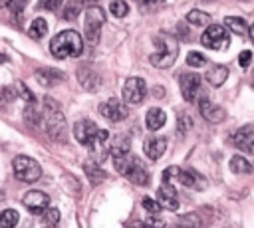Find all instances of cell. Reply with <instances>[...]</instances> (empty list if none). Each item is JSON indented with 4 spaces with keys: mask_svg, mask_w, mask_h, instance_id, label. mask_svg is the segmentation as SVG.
Listing matches in <instances>:
<instances>
[{
    "mask_svg": "<svg viewBox=\"0 0 254 228\" xmlns=\"http://www.w3.org/2000/svg\"><path fill=\"white\" fill-rule=\"evenodd\" d=\"M2 198H4V192H0V200H2Z\"/></svg>",
    "mask_w": 254,
    "mask_h": 228,
    "instance_id": "obj_48",
    "label": "cell"
},
{
    "mask_svg": "<svg viewBox=\"0 0 254 228\" xmlns=\"http://www.w3.org/2000/svg\"><path fill=\"white\" fill-rule=\"evenodd\" d=\"M44 125H46V131H48L50 139L62 141V143L67 139V121H65L64 113L60 109H48Z\"/></svg>",
    "mask_w": 254,
    "mask_h": 228,
    "instance_id": "obj_7",
    "label": "cell"
},
{
    "mask_svg": "<svg viewBox=\"0 0 254 228\" xmlns=\"http://www.w3.org/2000/svg\"><path fill=\"white\" fill-rule=\"evenodd\" d=\"M153 44H155V52L151 54V63L159 69H165V67H171L177 59V54H179V44L175 38L171 36H155L153 38Z\"/></svg>",
    "mask_w": 254,
    "mask_h": 228,
    "instance_id": "obj_3",
    "label": "cell"
},
{
    "mask_svg": "<svg viewBox=\"0 0 254 228\" xmlns=\"http://www.w3.org/2000/svg\"><path fill=\"white\" fill-rule=\"evenodd\" d=\"M0 61H6V57H4V56H0Z\"/></svg>",
    "mask_w": 254,
    "mask_h": 228,
    "instance_id": "obj_47",
    "label": "cell"
},
{
    "mask_svg": "<svg viewBox=\"0 0 254 228\" xmlns=\"http://www.w3.org/2000/svg\"><path fill=\"white\" fill-rule=\"evenodd\" d=\"M77 81H79L81 87L87 89V91H97L99 85H101L99 73H97L91 65H87V63H83V65L77 67Z\"/></svg>",
    "mask_w": 254,
    "mask_h": 228,
    "instance_id": "obj_16",
    "label": "cell"
},
{
    "mask_svg": "<svg viewBox=\"0 0 254 228\" xmlns=\"http://www.w3.org/2000/svg\"><path fill=\"white\" fill-rule=\"evenodd\" d=\"M187 22H190L192 26H208L210 24V16L202 10H190L187 14Z\"/></svg>",
    "mask_w": 254,
    "mask_h": 228,
    "instance_id": "obj_28",
    "label": "cell"
},
{
    "mask_svg": "<svg viewBox=\"0 0 254 228\" xmlns=\"http://www.w3.org/2000/svg\"><path fill=\"white\" fill-rule=\"evenodd\" d=\"M206 81L212 85V87H220L224 81H226V77H228V69L224 67V65H212L208 71H206Z\"/></svg>",
    "mask_w": 254,
    "mask_h": 228,
    "instance_id": "obj_21",
    "label": "cell"
},
{
    "mask_svg": "<svg viewBox=\"0 0 254 228\" xmlns=\"http://www.w3.org/2000/svg\"><path fill=\"white\" fill-rule=\"evenodd\" d=\"M14 87H16V93H18L20 97H24V101H28V103H36V95H34L22 81H18Z\"/></svg>",
    "mask_w": 254,
    "mask_h": 228,
    "instance_id": "obj_31",
    "label": "cell"
},
{
    "mask_svg": "<svg viewBox=\"0 0 254 228\" xmlns=\"http://www.w3.org/2000/svg\"><path fill=\"white\" fill-rule=\"evenodd\" d=\"M18 224V212L14 208H8L4 212H0V226L2 228H12Z\"/></svg>",
    "mask_w": 254,
    "mask_h": 228,
    "instance_id": "obj_29",
    "label": "cell"
},
{
    "mask_svg": "<svg viewBox=\"0 0 254 228\" xmlns=\"http://www.w3.org/2000/svg\"><path fill=\"white\" fill-rule=\"evenodd\" d=\"M236 149L246 155H254V125H242L232 137Z\"/></svg>",
    "mask_w": 254,
    "mask_h": 228,
    "instance_id": "obj_12",
    "label": "cell"
},
{
    "mask_svg": "<svg viewBox=\"0 0 254 228\" xmlns=\"http://www.w3.org/2000/svg\"><path fill=\"white\" fill-rule=\"evenodd\" d=\"M113 163H115L117 172H121L123 176H127L133 184H137V186H147L149 184L151 174H149V171H147V167L143 165L141 159L131 157L127 153L123 157H113Z\"/></svg>",
    "mask_w": 254,
    "mask_h": 228,
    "instance_id": "obj_2",
    "label": "cell"
},
{
    "mask_svg": "<svg viewBox=\"0 0 254 228\" xmlns=\"http://www.w3.org/2000/svg\"><path fill=\"white\" fill-rule=\"evenodd\" d=\"M83 171H85V174H87V178L93 182V184H97V182H101L107 174H105V171L97 165V163H93V161H87L85 165H83Z\"/></svg>",
    "mask_w": 254,
    "mask_h": 228,
    "instance_id": "obj_23",
    "label": "cell"
},
{
    "mask_svg": "<svg viewBox=\"0 0 254 228\" xmlns=\"http://www.w3.org/2000/svg\"><path fill=\"white\" fill-rule=\"evenodd\" d=\"M145 10H159L165 6V0H145Z\"/></svg>",
    "mask_w": 254,
    "mask_h": 228,
    "instance_id": "obj_41",
    "label": "cell"
},
{
    "mask_svg": "<svg viewBox=\"0 0 254 228\" xmlns=\"http://www.w3.org/2000/svg\"><path fill=\"white\" fill-rule=\"evenodd\" d=\"M26 4H28V0H8V8H10L12 12H16V14H18Z\"/></svg>",
    "mask_w": 254,
    "mask_h": 228,
    "instance_id": "obj_39",
    "label": "cell"
},
{
    "mask_svg": "<svg viewBox=\"0 0 254 228\" xmlns=\"http://www.w3.org/2000/svg\"><path fill=\"white\" fill-rule=\"evenodd\" d=\"M99 113H101L105 119H109L111 123H119V121L127 119V113H129V111H127V105H125L123 101L111 97V99H107L105 103L99 105Z\"/></svg>",
    "mask_w": 254,
    "mask_h": 228,
    "instance_id": "obj_10",
    "label": "cell"
},
{
    "mask_svg": "<svg viewBox=\"0 0 254 228\" xmlns=\"http://www.w3.org/2000/svg\"><path fill=\"white\" fill-rule=\"evenodd\" d=\"M204 56L202 54H198V52H189L187 54V63L190 65V67H200V65H204Z\"/></svg>",
    "mask_w": 254,
    "mask_h": 228,
    "instance_id": "obj_34",
    "label": "cell"
},
{
    "mask_svg": "<svg viewBox=\"0 0 254 228\" xmlns=\"http://www.w3.org/2000/svg\"><path fill=\"white\" fill-rule=\"evenodd\" d=\"M224 24H226V28L232 34H238V36H244L246 34V22L242 18H238V16H228L224 20Z\"/></svg>",
    "mask_w": 254,
    "mask_h": 228,
    "instance_id": "obj_27",
    "label": "cell"
},
{
    "mask_svg": "<svg viewBox=\"0 0 254 228\" xmlns=\"http://www.w3.org/2000/svg\"><path fill=\"white\" fill-rule=\"evenodd\" d=\"M22 204L32 212V214H42L46 210V206L50 204V196L42 190H30L24 194Z\"/></svg>",
    "mask_w": 254,
    "mask_h": 228,
    "instance_id": "obj_15",
    "label": "cell"
},
{
    "mask_svg": "<svg viewBox=\"0 0 254 228\" xmlns=\"http://www.w3.org/2000/svg\"><path fill=\"white\" fill-rule=\"evenodd\" d=\"M34 77H36L42 85H46V87H52L56 81L65 79L64 73H60V71H56V69H52V67H42V69H38V71L34 73Z\"/></svg>",
    "mask_w": 254,
    "mask_h": 228,
    "instance_id": "obj_20",
    "label": "cell"
},
{
    "mask_svg": "<svg viewBox=\"0 0 254 228\" xmlns=\"http://www.w3.org/2000/svg\"><path fill=\"white\" fill-rule=\"evenodd\" d=\"M145 224H157V226H161L163 222H161V220H157V218H147V220H145Z\"/></svg>",
    "mask_w": 254,
    "mask_h": 228,
    "instance_id": "obj_44",
    "label": "cell"
},
{
    "mask_svg": "<svg viewBox=\"0 0 254 228\" xmlns=\"http://www.w3.org/2000/svg\"><path fill=\"white\" fill-rule=\"evenodd\" d=\"M141 204H143V208H145L147 212H151V214H159L161 208H163L159 200H153V198H149V196H145V198L141 200Z\"/></svg>",
    "mask_w": 254,
    "mask_h": 228,
    "instance_id": "obj_33",
    "label": "cell"
},
{
    "mask_svg": "<svg viewBox=\"0 0 254 228\" xmlns=\"http://www.w3.org/2000/svg\"><path fill=\"white\" fill-rule=\"evenodd\" d=\"M147 85L141 77H129L123 85V101L129 105H139L145 99Z\"/></svg>",
    "mask_w": 254,
    "mask_h": 228,
    "instance_id": "obj_9",
    "label": "cell"
},
{
    "mask_svg": "<svg viewBox=\"0 0 254 228\" xmlns=\"http://www.w3.org/2000/svg\"><path fill=\"white\" fill-rule=\"evenodd\" d=\"M157 196H159L161 206H165V208H169V210H177V208H179V196H177V190H175V186L171 184V180H165V182L159 186Z\"/></svg>",
    "mask_w": 254,
    "mask_h": 228,
    "instance_id": "obj_17",
    "label": "cell"
},
{
    "mask_svg": "<svg viewBox=\"0 0 254 228\" xmlns=\"http://www.w3.org/2000/svg\"><path fill=\"white\" fill-rule=\"evenodd\" d=\"M192 127V121H190V117L187 115V113H181L179 115V119H177V129H179V133L181 135H185V133H189V129Z\"/></svg>",
    "mask_w": 254,
    "mask_h": 228,
    "instance_id": "obj_32",
    "label": "cell"
},
{
    "mask_svg": "<svg viewBox=\"0 0 254 228\" xmlns=\"http://www.w3.org/2000/svg\"><path fill=\"white\" fill-rule=\"evenodd\" d=\"M248 34H250V40H252V44H254V24L250 26V30H248Z\"/></svg>",
    "mask_w": 254,
    "mask_h": 228,
    "instance_id": "obj_45",
    "label": "cell"
},
{
    "mask_svg": "<svg viewBox=\"0 0 254 228\" xmlns=\"http://www.w3.org/2000/svg\"><path fill=\"white\" fill-rule=\"evenodd\" d=\"M42 216H44V220H46L48 224H56V222L60 220V210H58V208H48V206H46V210L42 212Z\"/></svg>",
    "mask_w": 254,
    "mask_h": 228,
    "instance_id": "obj_36",
    "label": "cell"
},
{
    "mask_svg": "<svg viewBox=\"0 0 254 228\" xmlns=\"http://www.w3.org/2000/svg\"><path fill=\"white\" fill-rule=\"evenodd\" d=\"M12 169H14V176L22 182H36L42 176L40 163L34 161L32 157H26V155H18L12 161Z\"/></svg>",
    "mask_w": 254,
    "mask_h": 228,
    "instance_id": "obj_6",
    "label": "cell"
},
{
    "mask_svg": "<svg viewBox=\"0 0 254 228\" xmlns=\"http://www.w3.org/2000/svg\"><path fill=\"white\" fill-rule=\"evenodd\" d=\"M165 121H167V115L159 107H151L147 111V115H145V125H147L149 131H159L165 125Z\"/></svg>",
    "mask_w": 254,
    "mask_h": 228,
    "instance_id": "obj_19",
    "label": "cell"
},
{
    "mask_svg": "<svg viewBox=\"0 0 254 228\" xmlns=\"http://www.w3.org/2000/svg\"><path fill=\"white\" fill-rule=\"evenodd\" d=\"M179 83H181V93H183L185 101H189V103L196 101V97L200 93V75H196V73H183Z\"/></svg>",
    "mask_w": 254,
    "mask_h": 228,
    "instance_id": "obj_11",
    "label": "cell"
},
{
    "mask_svg": "<svg viewBox=\"0 0 254 228\" xmlns=\"http://www.w3.org/2000/svg\"><path fill=\"white\" fill-rule=\"evenodd\" d=\"M24 121L32 127V129H40L42 127V111L36 107V103H28L24 109Z\"/></svg>",
    "mask_w": 254,
    "mask_h": 228,
    "instance_id": "obj_22",
    "label": "cell"
},
{
    "mask_svg": "<svg viewBox=\"0 0 254 228\" xmlns=\"http://www.w3.org/2000/svg\"><path fill=\"white\" fill-rule=\"evenodd\" d=\"M50 52L58 59L77 57L83 52V40L75 30H64L50 42Z\"/></svg>",
    "mask_w": 254,
    "mask_h": 228,
    "instance_id": "obj_1",
    "label": "cell"
},
{
    "mask_svg": "<svg viewBox=\"0 0 254 228\" xmlns=\"http://www.w3.org/2000/svg\"><path fill=\"white\" fill-rule=\"evenodd\" d=\"M4 107V99H2V95H0V109Z\"/></svg>",
    "mask_w": 254,
    "mask_h": 228,
    "instance_id": "obj_46",
    "label": "cell"
},
{
    "mask_svg": "<svg viewBox=\"0 0 254 228\" xmlns=\"http://www.w3.org/2000/svg\"><path fill=\"white\" fill-rule=\"evenodd\" d=\"M129 149H131V143H129V137H125V135H119L111 143V155L113 157H123L129 153Z\"/></svg>",
    "mask_w": 254,
    "mask_h": 228,
    "instance_id": "obj_25",
    "label": "cell"
},
{
    "mask_svg": "<svg viewBox=\"0 0 254 228\" xmlns=\"http://www.w3.org/2000/svg\"><path fill=\"white\" fill-rule=\"evenodd\" d=\"M145 155L151 159V161H157L163 157V153L167 151V139L165 137H149L145 139Z\"/></svg>",
    "mask_w": 254,
    "mask_h": 228,
    "instance_id": "obj_18",
    "label": "cell"
},
{
    "mask_svg": "<svg viewBox=\"0 0 254 228\" xmlns=\"http://www.w3.org/2000/svg\"><path fill=\"white\" fill-rule=\"evenodd\" d=\"M95 133H97V125L89 119H79L73 125V137L77 139V143H81L85 147L91 145V141L95 139Z\"/></svg>",
    "mask_w": 254,
    "mask_h": 228,
    "instance_id": "obj_14",
    "label": "cell"
},
{
    "mask_svg": "<svg viewBox=\"0 0 254 228\" xmlns=\"http://www.w3.org/2000/svg\"><path fill=\"white\" fill-rule=\"evenodd\" d=\"M79 10H81L79 2H69V4L64 8V20H73V18L79 14Z\"/></svg>",
    "mask_w": 254,
    "mask_h": 228,
    "instance_id": "obj_35",
    "label": "cell"
},
{
    "mask_svg": "<svg viewBox=\"0 0 254 228\" xmlns=\"http://www.w3.org/2000/svg\"><path fill=\"white\" fill-rule=\"evenodd\" d=\"M44 105H46V109H60V105H58L52 97H46V99H44Z\"/></svg>",
    "mask_w": 254,
    "mask_h": 228,
    "instance_id": "obj_43",
    "label": "cell"
},
{
    "mask_svg": "<svg viewBox=\"0 0 254 228\" xmlns=\"http://www.w3.org/2000/svg\"><path fill=\"white\" fill-rule=\"evenodd\" d=\"M109 10H111V14H113L115 18H123V16L129 14V6H127V2H123V0H113V2L109 4Z\"/></svg>",
    "mask_w": 254,
    "mask_h": 228,
    "instance_id": "obj_30",
    "label": "cell"
},
{
    "mask_svg": "<svg viewBox=\"0 0 254 228\" xmlns=\"http://www.w3.org/2000/svg\"><path fill=\"white\" fill-rule=\"evenodd\" d=\"M179 222H183V224H194V226H198V224H200V218H198V214H189V216H181V218H179Z\"/></svg>",
    "mask_w": 254,
    "mask_h": 228,
    "instance_id": "obj_40",
    "label": "cell"
},
{
    "mask_svg": "<svg viewBox=\"0 0 254 228\" xmlns=\"http://www.w3.org/2000/svg\"><path fill=\"white\" fill-rule=\"evenodd\" d=\"M228 42H230L228 34L224 30V26H220V24H208L200 36V44L210 50H224L228 46Z\"/></svg>",
    "mask_w": 254,
    "mask_h": 228,
    "instance_id": "obj_8",
    "label": "cell"
},
{
    "mask_svg": "<svg viewBox=\"0 0 254 228\" xmlns=\"http://www.w3.org/2000/svg\"><path fill=\"white\" fill-rule=\"evenodd\" d=\"M16 87H4L2 89V99L4 101H12V99H16Z\"/></svg>",
    "mask_w": 254,
    "mask_h": 228,
    "instance_id": "obj_42",
    "label": "cell"
},
{
    "mask_svg": "<svg viewBox=\"0 0 254 228\" xmlns=\"http://www.w3.org/2000/svg\"><path fill=\"white\" fill-rule=\"evenodd\" d=\"M103 22H105L103 8L101 6H89L85 12V20H83V32H85V40L89 46H95L99 42Z\"/></svg>",
    "mask_w": 254,
    "mask_h": 228,
    "instance_id": "obj_4",
    "label": "cell"
},
{
    "mask_svg": "<svg viewBox=\"0 0 254 228\" xmlns=\"http://www.w3.org/2000/svg\"><path fill=\"white\" fill-rule=\"evenodd\" d=\"M163 178L165 180H179L183 186H189V188H194V190H204L206 188V182H204V176L198 174L196 171L192 169H181V167H169L165 172H163Z\"/></svg>",
    "mask_w": 254,
    "mask_h": 228,
    "instance_id": "obj_5",
    "label": "cell"
},
{
    "mask_svg": "<svg viewBox=\"0 0 254 228\" xmlns=\"http://www.w3.org/2000/svg\"><path fill=\"white\" fill-rule=\"evenodd\" d=\"M46 34H48V22L44 18H34L28 28V36L34 40H42Z\"/></svg>",
    "mask_w": 254,
    "mask_h": 228,
    "instance_id": "obj_24",
    "label": "cell"
},
{
    "mask_svg": "<svg viewBox=\"0 0 254 228\" xmlns=\"http://www.w3.org/2000/svg\"><path fill=\"white\" fill-rule=\"evenodd\" d=\"M252 163L250 161H246L244 157H232L230 159V171L232 172H236V174H246V172H252Z\"/></svg>",
    "mask_w": 254,
    "mask_h": 228,
    "instance_id": "obj_26",
    "label": "cell"
},
{
    "mask_svg": "<svg viewBox=\"0 0 254 228\" xmlns=\"http://www.w3.org/2000/svg\"><path fill=\"white\" fill-rule=\"evenodd\" d=\"M238 63H240V67H248V65L252 63V52H250V50L240 52V56H238Z\"/></svg>",
    "mask_w": 254,
    "mask_h": 228,
    "instance_id": "obj_38",
    "label": "cell"
},
{
    "mask_svg": "<svg viewBox=\"0 0 254 228\" xmlns=\"http://www.w3.org/2000/svg\"><path fill=\"white\" fill-rule=\"evenodd\" d=\"M198 111H200V115H202L208 123H222L224 117H226V111H224L220 105L212 103L208 97H200V99H198Z\"/></svg>",
    "mask_w": 254,
    "mask_h": 228,
    "instance_id": "obj_13",
    "label": "cell"
},
{
    "mask_svg": "<svg viewBox=\"0 0 254 228\" xmlns=\"http://www.w3.org/2000/svg\"><path fill=\"white\" fill-rule=\"evenodd\" d=\"M64 0H38V10H50V12H54L60 4H62Z\"/></svg>",
    "mask_w": 254,
    "mask_h": 228,
    "instance_id": "obj_37",
    "label": "cell"
}]
</instances>
